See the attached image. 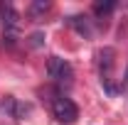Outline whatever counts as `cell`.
<instances>
[{"label":"cell","instance_id":"obj_8","mask_svg":"<svg viewBox=\"0 0 128 125\" xmlns=\"http://www.w3.org/2000/svg\"><path fill=\"white\" fill-rule=\"evenodd\" d=\"M42 39H44V37H42L40 32H37V34H32V47H40V44H42Z\"/></svg>","mask_w":128,"mask_h":125},{"label":"cell","instance_id":"obj_4","mask_svg":"<svg viewBox=\"0 0 128 125\" xmlns=\"http://www.w3.org/2000/svg\"><path fill=\"white\" fill-rule=\"evenodd\" d=\"M27 113V106H20L12 96L0 101V118H22Z\"/></svg>","mask_w":128,"mask_h":125},{"label":"cell","instance_id":"obj_1","mask_svg":"<svg viewBox=\"0 0 128 125\" xmlns=\"http://www.w3.org/2000/svg\"><path fill=\"white\" fill-rule=\"evenodd\" d=\"M47 74L57 86H72L74 83V69H72V64L66 62V59L52 57L47 62Z\"/></svg>","mask_w":128,"mask_h":125},{"label":"cell","instance_id":"obj_2","mask_svg":"<svg viewBox=\"0 0 128 125\" xmlns=\"http://www.w3.org/2000/svg\"><path fill=\"white\" fill-rule=\"evenodd\" d=\"M52 113H54V118L64 125H72L76 123V118H79V108H76V103L72 101V98H66V96H57L54 98V103H52Z\"/></svg>","mask_w":128,"mask_h":125},{"label":"cell","instance_id":"obj_5","mask_svg":"<svg viewBox=\"0 0 128 125\" xmlns=\"http://www.w3.org/2000/svg\"><path fill=\"white\" fill-rule=\"evenodd\" d=\"M69 25L79 32V34H84V37H89V34H91V22H89V17H84V15L69 17Z\"/></svg>","mask_w":128,"mask_h":125},{"label":"cell","instance_id":"obj_6","mask_svg":"<svg viewBox=\"0 0 128 125\" xmlns=\"http://www.w3.org/2000/svg\"><path fill=\"white\" fill-rule=\"evenodd\" d=\"M47 10H49V2H47V0H37V2H32L30 7H27V15H30V20L37 22L40 17L47 12Z\"/></svg>","mask_w":128,"mask_h":125},{"label":"cell","instance_id":"obj_7","mask_svg":"<svg viewBox=\"0 0 128 125\" xmlns=\"http://www.w3.org/2000/svg\"><path fill=\"white\" fill-rule=\"evenodd\" d=\"M113 7H116V2H113V0H106V2H96V5H94V12H96V15H106V12H111Z\"/></svg>","mask_w":128,"mask_h":125},{"label":"cell","instance_id":"obj_3","mask_svg":"<svg viewBox=\"0 0 128 125\" xmlns=\"http://www.w3.org/2000/svg\"><path fill=\"white\" fill-rule=\"evenodd\" d=\"M98 76H101V83H106V88L108 91H116L111 86V74H113V64H116V52H113L111 47H104V49H98Z\"/></svg>","mask_w":128,"mask_h":125},{"label":"cell","instance_id":"obj_9","mask_svg":"<svg viewBox=\"0 0 128 125\" xmlns=\"http://www.w3.org/2000/svg\"><path fill=\"white\" fill-rule=\"evenodd\" d=\"M123 91H128V66H126V78H123Z\"/></svg>","mask_w":128,"mask_h":125}]
</instances>
